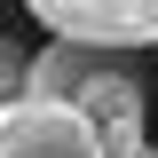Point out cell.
I'll list each match as a JSON object with an SVG mask.
<instances>
[{
	"instance_id": "cell-3",
	"label": "cell",
	"mask_w": 158,
	"mask_h": 158,
	"mask_svg": "<svg viewBox=\"0 0 158 158\" xmlns=\"http://www.w3.org/2000/svg\"><path fill=\"white\" fill-rule=\"evenodd\" d=\"M127 56H111V48H79V40H48L32 56V71H24V95H48V103H71L87 79L118 71Z\"/></svg>"
},
{
	"instance_id": "cell-6",
	"label": "cell",
	"mask_w": 158,
	"mask_h": 158,
	"mask_svg": "<svg viewBox=\"0 0 158 158\" xmlns=\"http://www.w3.org/2000/svg\"><path fill=\"white\" fill-rule=\"evenodd\" d=\"M150 8H158V0H150Z\"/></svg>"
},
{
	"instance_id": "cell-1",
	"label": "cell",
	"mask_w": 158,
	"mask_h": 158,
	"mask_svg": "<svg viewBox=\"0 0 158 158\" xmlns=\"http://www.w3.org/2000/svg\"><path fill=\"white\" fill-rule=\"evenodd\" d=\"M0 158H111V150H103L95 127L79 118V103L16 95L0 111Z\"/></svg>"
},
{
	"instance_id": "cell-4",
	"label": "cell",
	"mask_w": 158,
	"mask_h": 158,
	"mask_svg": "<svg viewBox=\"0 0 158 158\" xmlns=\"http://www.w3.org/2000/svg\"><path fill=\"white\" fill-rule=\"evenodd\" d=\"M24 71H32V48H16V40H0V111L24 95Z\"/></svg>"
},
{
	"instance_id": "cell-5",
	"label": "cell",
	"mask_w": 158,
	"mask_h": 158,
	"mask_svg": "<svg viewBox=\"0 0 158 158\" xmlns=\"http://www.w3.org/2000/svg\"><path fill=\"white\" fill-rule=\"evenodd\" d=\"M127 158H158V150H150V142H142V150H127Z\"/></svg>"
},
{
	"instance_id": "cell-2",
	"label": "cell",
	"mask_w": 158,
	"mask_h": 158,
	"mask_svg": "<svg viewBox=\"0 0 158 158\" xmlns=\"http://www.w3.org/2000/svg\"><path fill=\"white\" fill-rule=\"evenodd\" d=\"M79 118L95 127V142L111 158H127V150H142V118H150V95H142V79H135V63H118V71H103V79H87L79 87Z\"/></svg>"
}]
</instances>
